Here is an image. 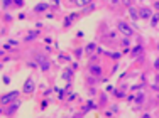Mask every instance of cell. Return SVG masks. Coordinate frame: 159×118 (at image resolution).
<instances>
[{
    "label": "cell",
    "instance_id": "obj_3",
    "mask_svg": "<svg viewBox=\"0 0 159 118\" xmlns=\"http://www.w3.org/2000/svg\"><path fill=\"white\" fill-rule=\"evenodd\" d=\"M86 74L93 76V78H97L98 81H100L105 76V66L102 63H88V66H86Z\"/></svg>",
    "mask_w": 159,
    "mask_h": 118
},
{
    "label": "cell",
    "instance_id": "obj_54",
    "mask_svg": "<svg viewBox=\"0 0 159 118\" xmlns=\"http://www.w3.org/2000/svg\"><path fill=\"white\" fill-rule=\"evenodd\" d=\"M63 118H71V116H63Z\"/></svg>",
    "mask_w": 159,
    "mask_h": 118
},
{
    "label": "cell",
    "instance_id": "obj_38",
    "mask_svg": "<svg viewBox=\"0 0 159 118\" xmlns=\"http://www.w3.org/2000/svg\"><path fill=\"white\" fill-rule=\"evenodd\" d=\"M129 88H130V86H129V83H122V85L119 86V90L125 91V93H127V91H129Z\"/></svg>",
    "mask_w": 159,
    "mask_h": 118
},
{
    "label": "cell",
    "instance_id": "obj_8",
    "mask_svg": "<svg viewBox=\"0 0 159 118\" xmlns=\"http://www.w3.org/2000/svg\"><path fill=\"white\" fill-rule=\"evenodd\" d=\"M19 108H20V100L16 101V103H12V105L3 106V116H7V118H14V116L17 115Z\"/></svg>",
    "mask_w": 159,
    "mask_h": 118
},
{
    "label": "cell",
    "instance_id": "obj_48",
    "mask_svg": "<svg viewBox=\"0 0 159 118\" xmlns=\"http://www.w3.org/2000/svg\"><path fill=\"white\" fill-rule=\"evenodd\" d=\"M51 42H52V41H51V37H48V36L44 37V44H48V46H49V44H51Z\"/></svg>",
    "mask_w": 159,
    "mask_h": 118
},
{
    "label": "cell",
    "instance_id": "obj_49",
    "mask_svg": "<svg viewBox=\"0 0 159 118\" xmlns=\"http://www.w3.org/2000/svg\"><path fill=\"white\" fill-rule=\"evenodd\" d=\"M142 86H144V85H142V83H139V85H135V86H132V90H134V91H135V90H141V88H142Z\"/></svg>",
    "mask_w": 159,
    "mask_h": 118
},
{
    "label": "cell",
    "instance_id": "obj_43",
    "mask_svg": "<svg viewBox=\"0 0 159 118\" xmlns=\"http://www.w3.org/2000/svg\"><path fill=\"white\" fill-rule=\"evenodd\" d=\"M25 64H27V68H37V64L34 63V61H27Z\"/></svg>",
    "mask_w": 159,
    "mask_h": 118
},
{
    "label": "cell",
    "instance_id": "obj_34",
    "mask_svg": "<svg viewBox=\"0 0 159 118\" xmlns=\"http://www.w3.org/2000/svg\"><path fill=\"white\" fill-rule=\"evenodd\" d=\"M7 46H10V47H17L19 41L17 39H9V41H7Z\"/></svg>",
    "mask_w": 159,
    "mask_h": 118
},
{
    "label": "cell",
    "instance_id": "obj_29",
    "mask_svg": "<svg viewBox=\"0 0 159 118\" xmlns=\"http://www.w3.org/2000/svg\"><path fill=\"white\" fill-rule=\"evenodd\" d=\"M2 20L5 22V24H10V22H14V17L9 12H5V14H2Z\"/></svg>",
    "mask_w": 159,
    "mask_h": 118
},
{
    "label": "cell",
    "instance_id": "obj_4",
    "mask_svg": "<svg viewBox=\"0 0 159 118\" xmlns=\"http://www.w3.org/2000/svg\"><path fill=\"white\" fill-rule=\"evenodd\" d=\"M20 91L19 90H12V91H7V93L0 94V106H7V105H12L16 101L20 100Z\"/></svg>",
    "mask_w": 159,
    "mask_h": 118
},
{
    "label": "cell",
    "instance_id": "obj_26",
    "mask_svg": "<svg viewBox=\"0 0 159 118\" xmlns=\"http://www.w3.org/2000/svg\"><path fill=\"white\" fill-rule=\"evenodd\" d=\"M95 7H97V3H95V2H90L88 5H86L85 9H83V12H80V14H81V15H86V14L92 12V10H95Z\"/></svg>",
    "mask_w": 159,
    "mask_h": 118
},
{
    "label": "cell",
    "instance_id": "obj_22",
    "mask_svg": "<svg viewBox=\"0 0 159 118\" xmlns=\"http://www.w3.org/2000/svg\"><path fill=\"white\" fill-rule=\"evenodd\" d=\"M119 44H120V47H124V49L132 47V39L130 37H122V39H119Z\"/></svg>",
    "mask_w": 159,
    "mask_h": 118
},
{
    "label": "cell",
    "instance_id": "obj_6",
    "mask_svg": "<svg viewBox=\"0 0 159 118\" xmlns=\"http://www.w3.org/2000/svg\"><path fill=\"white\" fill-rule=\"evenodd\" d=\"M34 91H36V79H34V76H27L24 81V85H22V90L20 93L22 94H34Z\"/></svg>",
    "mask_w": 159,
    "mask_h": 118
},
{
    "label": "cell",
    "instance_id": "obj_2",
    "mask_svg": "<svg viewBox=\"0 0 159 118\" xmlns=\"http://www.w3.org/2000/svg\"><path fill=\"white\" fill-rule=\"evenodd\" d=\"M115 29H117V32H120L124 37H130V39H132V36L135 34L134 25L129 24V22L124 20V19H119V20L115 22Z\"/></svg>",
    "mask_w": 159,
    "mask_h": 118
},
{
    "label": "cell",
    "instance_id": "obj_53",
    "mask_svg": "<svg viewBox=\"0 0 159 118\" xmlns=\"http://www.w3.org/2000/svg\"><path fill=\"white\" fill-rule=\"evenodd\" d=\"M0 115H3V106H0Z\"/></svg>",
    "mask_w": 159,
    "mask_h": 118
},
{
    "label": "cell",
    "instance_id": "obj_50",
    "mask_svg": "<svg viewBox=\"0 0 159 118\" xmlns=\"http://www.w3.org/2000/svg\"><path fill=\"white\" fill-rule=\"evenodd\" d=\"M113 90H115V86H107V93H113Z\"/></svg>",
    "mask_w": 159,
    "mask_h": 118
},
{
    "label": "cell",
    "instance_id": "obj_39",
    "mask_svg": "<svg viewBox=\"0 0 159 118\" xmlns=\"http://www.w3.org/2000/svg\"><path fill=\"white\" fill-rule=\"evenodd\" d=\"M117 71H119V63H115V64L112 66V69H110V74H115Z\"/></svg>",
    "mask_w": 159,
    "mask_h": 118
},
{
    "label": "cell",
    "instance_id": "obj_41",
    "mask_svg": "<svg viewBox=\"0 0 159 118\" xmlns=\"http://www.w3.org/2000/svg\"><path fill=\"white\" fill-rule=\"evenodd\" d=\"M88 94H90V96H95V94H97V88H88Z\"/></svg>",
    "mask_w": 159,
    "mask_h": 118
},
{
    "label": "cell",
    "instance_id": "obj_30",
    "mask_svg": "<svg viewBox=\"0 0 159 118\" xmlns=\"http://www.w3.org/2000/svg\"><path fill=\"white\" fill-rule=\"evenodd\" d=\"M90 2H92V0H75V5H76V7H81V9H85V7L88 5Z\"/></svg>",
    "mask_w": 159,
    "mask_h": 118
},
{
    "label": "cell",
    "instance_id": "obj_12",
    "mask_svg": "<svg viewBox=\"0 0 159 118\" xmlns=\"http://www.w3.org/2000/svg\"><path fill=\"white\" fill-rule=\"evenodd\" d=\"M41 37V30L39 29H31V30H27V34L24 36V42H36L37 39Z\"/></svg>",
    "mask_w": 159,
    "mask_h": 118
},
{
    "label": "cell",
    "instance_id": "obj_32",
    "mask_svg": "<svg viewBox=\"0 0 159 118\" xmlns=\"http://www.w3.org/2000/svg\"><path fill=\"white\" fill-rule=\"evenodd\" d=\"M25 5V0H14V9H22Z\"/></svg>",
    "mask_w": 159,
    "mask_h": 118
},
{
    "label": "cell",
    "instance_id": "obj_5",
    "mask_svg": "<svg viewBox=\"0 0 159 118\" xmlns=\"http://www.w3.org/2000/svg\"><path fill=\"white\" fill-rule=\"evenodd\" d=\"M102 44H117L119 42V34H117V30H105V32H102V37H100Z\"/></svg>",
    "mask_w": 159,
    "mask_h": 118
},
{
    "label": "cell",
    "instance_id": "obj_25",
    "mask_svg": "<svg viewBox=\"0 0 159 118\" xmlns=\"http://www.w3.org/2000/svg\"><path fill=\"white\" fill-rule=\"evenodd\" d=\"M125 91H122V90H119V88H115L113 90V93H112V96L115 98V100H124V98H125Z\"/></svg>",
    "mask_w": 159,
    "mask_h": 118
},
{
    "label": "cell",
    "instance_id": "obj_36",
    "mask_svg": "<svg viewBox=\"0 0 159 118\" xmlns=\"http://www.w3.org/2000/svg\"><path fill=\"white\" fill-rule=\"evenodd\" d=\"M48 105H49V100H48V98H44V100H43V101H41V103H39V108H41V110H44V108H46Z\"/></svg>",
    "mask_w": 159,
    "mask_h": 118
},
{
    "label": "cell",
    "instance_id": "obj_44",
    "mask_svg": "<svg viewBox=\"0 0 159 118\" xmlns=\"http://www.w3.org/2000/svg\"><path fill=\"white\" fill-rule=\"evenodd\" d=\"M51 93H52V88H48L46 91H44V98H48V96H49V94H51Z\"/></svg>",
    "mask_w": 159,
    "mask_h": 118
},
{
    "label": "cell",
    "instance_id": "obj_35",
    "mask_svg": "<svg viewBox=\"0 0 159 118\" xmlns=\"http://www.w3.org/2000/svg\"><path fill=\"white\" fill-rule=\"evenodd\" d=\"M157 69H159V58H156V59H154V63H152V71L156 74H157Z\"/></svg>",
    "mask_w": 159,
    "mask_h": 118
},
{
    "label": "cell",
    "instance_id": "obj_17",
    "mask_svg": "<svg viewBox=\"0 0 159 118\" xmlns=\"http://www.w3.org/2000/svg\"><path fill=\"white\" fill-rule=\"evenodd\" d=\"M61 78L64 79L66 83H73V78H75V71L71 69V66L70 68H64V71L61 73Z\"/></svg>",
    "mask_w": 159,
    "mask_h": 118
},
{
    "label": "cell",
    "instance_id": "obj_16",
    "mask_svg": "<svg viewBox=\"0 0 159 118\" xmlns=\"http://www.w3.org/2000/svg\"><path fill=\"white\" fill-rule=\"evenodd\" d=\"M83 79H85V86H86V88H95V86L100 85V81H98L97 78H93V76H90V74H85V76H83Z\"/></svg>",
    "mask_w": 159,
    "mask_h": 118
},
{
    "label": "cell",
    "instance_id": "obj_19",
    "mask_svg": "<svg viewBox=\"0 0 159 118\" xmlns=\"http://www.w3.org/2000/svg\"><path fill=\"white\" fill-rule=\"evenodd\" d=\"M129 15H130V19H132V20H139V14H137V5H130V7H129Z\"/></svg>",
    "mask_w": 159,
    "mask_h": 118
},
{
    "label": "cell",
    "instance_id": "obj_1",
    "mask_svg": "<svg viewBox=\"0 0 159 118\" xmlns=\"http://www.w3.org/2000/svg\"><path fill=\"white\" fill-rule=\"evenodd\" d=\"M32 61L37 64V68H39L43 73H49L51 71V59H49V56L46 54V52L39 51V49H36V51H32Z\"/></svg>",
    "mask_w": 159,
    "mask_h": 118
},
{
    "label": "cell",
    "instance_id": "obj_33",
    "mask_svg": "<svg viewBox=\"0 0 159 118\" xmlns=\"http://www.w3.org/2000/svg\"><path fill=\"white\" fill-rule=\"evenodd\" d=\"M76 98H78L76 93H66V101H70V103H71V101H75Z\"/></svg>",
    "mask_w": 159,
    "mask_h": 118
},
{
    "label": "cell",
    "instance_id": "obj_14",
    "mask_svg": "<svg viewBox=\"0 0 159 118\" xmlns=\"http://www.w3.org/2000/svg\"><path fill=\"white\" fill-rule=\"evenodd\" d=\"M92 110H100V108H98V105H97V103H95V101H93V100H88V101H86L85 105L81 106V110H80V111H81L83 115H86V113H90V111H92Z\"/></svg>",
    "mask_w": 159,
    "mask_h": 118
},
{
    "label": "cell",
    "instance_id": "obj_45",
    "mask_svg": "<svg viewBox=\"0 0 159 118\" xmlns=\"http://www.w3.org/2000/svg\"><path fill=\"white\" fill-rule=\"evenodd\" d=\"M17 19H19V20H25V19H27V15H25V14H19Z\"/></svg>",
    "mask_w": 159,
    "mask_h": 118
},
{
    "label": "cell",
    "instance_id": "obj_23",
    "mask_svg": "<svg viewBox=\"0 0 159 118\" xmlns=\"http://www.w3.org/2000/svg\"><path fill=\"white\" fill-rule=\"evenodd\" d=\"M52 91H56V94H58V100H59V101H64V100H66V91H64L63 88H58V86H54V88H52Z\"/></svg>",
    "mask_w": 159,
    "mask_h": 118
},
{
    "label": "cell",
    "instance_id": "obj_24",
    "mask_svg": "<svg viewBox=\"0 0 159 118\" xmlns=\"http://www.w3.org/2000/svg\"><path fill=\"white\" fill-rule=\"evenodd\" d=\"M149 24H151V27H152V29H157V25H159V14L157 12L152 14V17L149 19Z\"/></svg>",
    "mask_w": 159,
    "mask_h": 118
},
{
    "label": "cell",
    "instance_id": "obj_15",
    "mask_svg": "<svg viewBox=\"0 0 159 118\" xmlns=\"http://www.w3.org/2000/svg\"><path fill=\"white\" fill-rule=\"evenodd\" d=\"M97 49H98V42H88L86 46H83V54H85V56H92V54H95V52H97Z\"/></svg>",
    "mask_w": 159,
    "mask_h": 118
},
{
    "label": "cell",
    "instance_id": "obj_9",
    "mask_svg": "<svg viewBox=\"0 0 159 118\" xmlns=\"http://www.w3.org/2000/svg\"><path fill=\"white\" fill-rule=\"evenodd\" d=\"M80 17H81V14H80V12H71V14L64 15V20H63V29H64V30H66V29H70L71 25H73V24L78 20Z\"/></svg>",
    "mask_w": 159,
    "mask_h": 118
},
{
    "label": "cell",
    "instance_id": "obj_20",
    "mask_svg": "<svg viewBox=\"0 0 159 118\" xmlns=\"http://www.w3.org/2000/svg\"><path fill=\"white\" fill-rule=\"evenodd\" d=\"M108 103V96H107V93H100L98 94V108H102V106H105Z\"/></svg>",
    "mask_w": 159,
    "mask_h": 118
},
{
    "label": "cell",
    "instance_id": "obj_31",
    "mask_svg": "<svg viewBox=\"0 0 159 118\" xmlns=\"http://www.w3.org/2000/svg\"><path fill=\"white\" fill-rule=\"evenodd\" d=\"M58 59L61 61V63H71V56H70V54H64V52H61V54H59Z\"/></svg>",
    "mask_w": 159,
    "mask_h": 118
},
{
    "label": "cell",
    "instance_id": "obj_46",
    "mask_svg": "<svg viewBox=\"0 0 159 118\" xmlns=\"http://www.w3.org/2000/svg\"><path fill=\"white\" fill-rule=\"evenodd\" d=\"M83 116H85V115H83L81 111H78V113H75V115L71 116V118H83Z\"/></svg>",
    "mask_w": 159,
    "mask_h": 118
},
{
    "label": "cell",
    "instance_id": "obj_42",
    "mask_svg": "<svg viewBox=\"0 0 159 118\" xmlns=\"http://www.w3.org/2000/svg\"><path fill=\"white\" fill-rule=\"evenodd\" d=\"M71 88H73V83H66V86H64V91H66V93H70Z\"/></svg>",
    "mask_w": 159,
    "mask_h": 118
},
{
    "label": "cell",
    "instance_id": "obj_10",
    "mask_svg": "<svg viewBox=\"0 0 159 118\" xmlns=\"http://www.w3.org/2000/svg\"><path fill=\"white\" fill-rule=\"evenodd\" d=\"M137 14H139V19H144V20H149L152 17V9L147 5H137Z\"/></svg>",
    "mask_w": 159,
    "mask_h": 118
},
{
    "label": "cell",
    "instance_id": "obj_52",
    "mask_svg": "<svg viewBox=\"0 0 159 118\" xmlns=\"http://www.w3.org/2000/svg\"><path fill=\"white\" fill-rule=\"evenodd\" d=\"M3 56H5V51H3V49H0V59H3Z\"/></svg>",
    "mask_w": 159,
    "mask_h": 118
},
{
    "label": "cell",
    "instance_id": "obj_21",
    "mask_svg": "<svg viewBox=\"0 0 159 118\" xmlns=\"http://www.w3.org/2000/svg\"><path fill=\"white\" fill-rule=\"evenodd\" d=\"M71 56H75V59H81L83 56V46H76V47L73 49V52H71Z\"/></svg>",
    "mask_w": 159,
    "mask_h": 118
},
{
    "label": "cell",
    "instance_id": "obj_37",
    "mask_svg": "<svg viewBox=\"0 0 159 118\" xmlns=\"http://www.w3.org/2000/svg\"><path fill=\"white\" fill-rule=\"evenodd\" d=\"M2 81H3V85H10V76L9 74H3L2 76Z\"/></svg>",
    "mask_w": 159,
    "mask_h": 118
},
{
    "label": "cell",
    "instance_id": "obj_40",
    "mask_svg": "<svg viewBox=\"0 0 159 118\" xmlns=\"http://www.w3.org/2000/svg\"><path fill=\"white\" fill-rule=\"evenodd\" d=\"M141 118H152V113H149V111H142V113H141Z\"/></svg>",
    "mask_w": 159,
    "mask_h": 118
},
{
    "label": "cell",
    "instance_id": "obj_13",
    "mask_svg": "<svg viewBox=\"0 0 159 118\" xmlns=\"http://www.w3.org/2000/svg\"><path fill=\"white\" fill-rule=\"evenodd\" d=\"M49 9H51V3H48V2H37L36 5L32 7V14H44V12H48Z\"/></svg>",
    "mask_w": 159,
    "mask_h": 118
},
{
    "label": "cell",
    "instance_id": "obj_11",
    "mask_svg": "<svg viewBox=\"0 0 159 118\" xmlns=\"http://www.w3.org/2000/svg\"><path fill=\"white\" fill-rule=\"evenodd\" d=\"M129 54H130V58H132V59H139L141 56H144V44H142V42H139V44L132 46L130 51H129Z\"/></svg>",
    "mask_w": 159,
    "mask_h": 118
},
{
    "label": "cell",
    "instance_id": "obj_47",
    "mask_svg": "<svg viewBox=\"0 0 159 118\" xmlns=\"http://www.w3.org/2000/svg\"><path fill=\"white\" fill-rule=\"evenodd\" d=\"M110 113H119V106L113 105V106H112V110H110Z\"/></svg>",
    "mask_w": 159,
    "mask_h": 118
},
{
    "label": "cell",
    "instance_id": "obj_18",
    "mask_svg": "<svg viewBox=\"0 0 159 118\" xmlns=\"http://www.w3.org/2000/svg\"><path fill=\"white\" fill-rule=\"evenodd\" d=\"M103 56H107L110 61H115V63H119L120 59H122V52H117V51H113V52H110V51H103Z\"/></svg>",
    "mask_w": 159,
    "mask_h": 118
},
{
    "label": "cell",
    "instance_id": "obj_7",
    "mask_svg": "<svg viewBox=\"0 0 159 118\" xmlns=\"http://www.w3.org/2000/svg\"><path fill=\"white\" fill-rule=\"evenodd\" d=\"M147 101V94L144 91H139V93H134V100L132 103H135V111H142V106L146 105Z\"/></svg>",
    "mask_w": 159,
    "mask_h": 118
},
{
    "label": "cell",
    "instance_id": "obj_55",
    "mask_svg": "<svg viewBox=\"0 0 159 118\" xmlns=\"http://www.w3.org/2000/svg\"><path fill=\"white\" fill-rule=\"evenodd\" d=\"M112 118H113V116H112Z\"/></svg>",
    "mask_w": 159,
    "mask_h": 118
},
{
    "label": "cell",
    "instance_id": "obj_27",
    "mask_svg": "<svg viewBox=\"0 0 159 118\" xmlns=\"http://www.w3.org/2000/svg\"><path fill=\"white\" fill-rule=\"evenodd\" d=\"M2 9H3V10L14 9V0H2Z\"/></svg>",
    "mask_w": 159,
    "mask_h": 118
},
{
    "label": "cell",
    "instance_id": "obj_51",
    "mask_svg": "<svg viewBox=\"0 0 159 118\" xmlns=\"http://www.w3.org/2000/svg\"><path fill=\"white\" fill-rule=\"evenodd\" d=\"M152 7H154V12H157V9H159V3H157V2H154V5H152ZM152 7H151V9H152Z\"/></svg>",
    "mask_w": 159,
    "mask_h": 118
},
{
    "label": "cell",
    "instance_id": "obj_28",
    "mask_svg": "<svg viewBox=\"0 0 159 118\" xmlns=\"http://www.w3.org/2000/svg\"><path fill=\"white\" fill-rule=\"evenodd\" d=\"M88 63H102V56L98 54V52H95V54H92V56H90Z\"/></svg>",
    "mask_w": 159,
    "mask_h": 118
}]
</instances>
